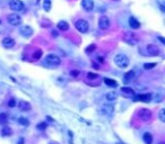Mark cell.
Masks as SVG:
<instances>
[{
  "instance_id": "6da1fadb",
  "label": "cell",
  "mask_w": 165,
  "mask_h": 144,
  "mask_svg": "<svg viewBox=\"0 0 165 144\" xmlns=\"http://www.w3.org/2000/svg\"><path fill=\"white\" fill-rule=\"evenodd\" d=\"M114 63L119 68H122V69L127 68L129 66V57L127 55H124V54H118L114 57Z\"/></svg>"
},
{
  "instance_id": "7a4b0ae2",
  "label": "cell",
  "mask_w": 165,
  "mask_h": 144,
  "mask_svg": "<svg viewBox=\"0 0 165 144\" xmlns=\"http://www.w3.org/2000/svg\"><path fill=\"white\" fill-rule=\"evenodd\" d=\"M138 117L142 122H148L151 118V112L147 108H141L138 112Z\"/></svg>"
},
{
  "instance_id": "3957f363",
  "label": "cell",
  "mask_w": 165,
  "mask_h": 144,
  "mask_svg": "<svg viewBox=\"0 0 165 144\" xmlns=\"http://www.w3.org/2000/svg\"><path fill=\"white\" fill-rule=\"evenodd\" d=\"M45 62H46L49 66H57L61 63V60H60V57H59L58 55H55V54H49V55L45 57Z\"/></svg>"
},
{
  "instance_id": "277c9868",
  "label": "cell",
  "mask_w": 165,
  "mask_h": 144,
  "mask_svg": "<svg viewBox=\"0 0 165 144\" xmlns=\"http://www.w3.org/2000/svg\"><path fill=\"white\" fill-rule=\"evenodd\" d=\"M75 26L77 28V30L80 32V33H87V32H88V28H89L88 23H87L85 19H78V20L76 22Z\"/></svg>"
},
{
  "instance_id": "5b68a950",
  "label": "cell",
  "mask_w": 165,
  "mask_h": 144,
  "mask_svg": "<svg viewBox=\"0 0 165 144\" xmlns=\"http://www.w3.org/2000/svg\"><path fill=\"white\" fill-rule=\"evenodd\" d=\"M9 7H10V9L14 10V11H22V10H24V8H25L24 2L20 1V0H12V1L9 2Z\"/></svg>"
},
{
  "instance_id": "8992f818",
  "label": "cell",
  "mask_w": 165,
  "mask_h": 144,
  "mask_svg": "<svg viewBox=\"0 0 165 144\" xmlns=\"http://www.w3.org/2000/svg\"><path fill=\"white\" fill-rule=\"evenodd\" d=\"M7 19H8V23L10 25H13V26H19L22 24V18L17 14H10V15H8Z\"/></svg>"
},
{
  "instance_id": "52a82bcc",
  "label": "cell",
  "mask_w": 165,
  "mask_h": 144,
  "mask_svg": "<svg viewBox=\"0 0 165 144\" xmlns=\"http://www.w3.org/2000/svg\"><path fill=\"white\" fill-rule=\"evenodd\" d=\"M98 27H100V29H102V30H106V29L110 27V19H109V17L102 16V17L100 18V20H98Z\"/></svg>"
},
{
  "instance_id": "ba28073f",
  "label": "cell",
  "mask_w": 165,
  "mask_h": 144,
  "mask_svg": "<svg viewBox=\"0 0 165 144\" xmlns=\"http://www.w3.org/2000/svg\"><path fill=\"white\" fill-rule=\"evenodd\" d=\"M146 50H147V53L151 55V56H157L158 54H160V47L157 46V45H155V44H148L147 46H146Z\"/></svg>"
},
{
  "instance_id": "9c48e42d",
  "label": "cell",
  "mask_w": 165,
  "mask_h": 144,
  "mask_svg": "<svg viewBox=\"0 0 165 144\" xmlns=\"http://www.w3.org/2000/svg\"><path fill=\"white\" fill-rule=\"evenodd\" d=\"M113 110H114L113 107L110 105H103L101 107V109H100L101 114L104 115V116H111L113 114Z\"/></svg>"
},
{
  "instance_id": "30bf717a",
  "label": "cell",
  "mask_w": 165,
  "mask_h": 144,
  "mask_svg": "<svg viewBox=\"0 0 165 144\" xmlns=\"http://www.w3.org/2000/svg\"><path fill=\"white\" fill-rule=\"evenodd\" d=\"M19 33H20V35L24 36V37H29V36H32V34H33V29H32V27H29V26H22L20 29H19Z\"/></svg>"
},
{
  "instance_id": "8fae6325",
  "label": "cell",
  "mask_w": 165,
  "mask_h": 144,
  "mask_svg": "<svg viewBox=\"0 0 165 144\" xmlns=\"http://www.w3.org/2000/svg\"><path fill=\"white\" fill-rule=\"evenodd\" d=\"M82 7L86 11H91L94 8V1L93 0H82Z\"/></svg>"
},
{
  "instance_id": "7c38bea8",
  "label": "cell",
  "mask_w": 165,
  "mask_h": 144,
  "mask_svg": "<svg viewBox=\"0 0 165 144\" xmlns=\"http://www.w3.org/2000/svg\"><path fill=\"white\" fill-rule=\"evenodd\" d=\"M135 100L137 101H142V103H149L151 100V93H144V95H138L135 97Z\"/></svg>"
},
{
  "instance_id": "4fadbf2b",
  "label": "cell",
  "mask_w": 165,
  "mask_h": 144,
  "mask_svg": "<svg viewBox=\"0 0 165 144\" xmlns=\"http://www.w3.org/2000/svg\"><path fill=\"white\" fill-rule=\"evenodd\" d=\"M18 109L20 112H28V110H31V104L25 100H20L18 103Z\"/></svg>"
},
{
  "instance_id": "5bb4252c",
  "label": "cell",
  "mask_w": 165,
  "mask_h": 144,
  "mask_svg": "<svg viewBox=\"0 0 165 144\" xmlns=\"http://www.w3.org/2000/svg\"><path fill=\"white\" fill-rule=\"evenodd\" d=\"M2 45H3L6 49H12V47H14L15 41L12 39V37H6V39H2Z\"/></svg>"
},
{
  "instance_id": "9a60e30c",
  "label": "cell",
  "mask_w": 165,
  "mask_h": 144,
  "mask_svg": "<svg viewBox=\"0 0 165 144\" xmlns=\"http://www.w3.org/2000/svg\"><path fill=\"white\" fill-rule=\"evenodd\" d=\"M129 26L131 27V28H134V29H137V28H139L140 24H139V22H138L136 18L130 17L129 18Z\"/></svg>"
},
{
  "instance_id": "2e32d148",
  "label": "cell",
  "mask_w": 165,
  "mask_h": 144,
  "mask_svg": "<svg viewBox=\"0 0 165 144\" xmlns=\"http://www.w3.org/2000/svg\"><path fill=\"white\" fill-rule=\"evenodd\" d=\"M125 41H127V42H129L130 44H135V43L138 41V39L135 34L129 33V34H127V36H125Z\"/></svg>"
},
{
  "instance_id": "e0dca14e",
  "label": "cell",
  "mask_w": 165,
  "mask_h": 144,
  "mask_svg": "<svg viewBox=\"0 0 165 144\" xmlns=\"http://www.w3.org/2000/svg\"><path fill=\"white\" fill-rule=\"evenodd\" d=\"M134 78H135V71H129V72H127V73L124 74L123 81L125 83H128V82H130Z\"/></svg>"
},
{
  "instance_id": "ac0fdd59",
  "label": "cell",
  "mask_w": 165,
  "mask_h": 144,
  "mask_svg": "<svg viewBox=\"0 0 165 144\" xmlns=\"http://www.w3.org/2000/svg\"><path fill=\"white\" fill-rule=\"evenodd\" d=\"M58 28H59L60 30H67L69 28V24L66 20H60V22L58 23Z\"/></svg>"
},
{
  "instance_id": "d6986e66",
  "label": "cell",
  "mask_w": 165,
  "mask_h": 144,
  "mask_svg": "<svg viewBox=\"0 0 165 144\" xmlns=\"http://www.w3.org/2000/svg\"><path fill=\"white\" fill-rule=\"evenodd\" d=\"M12 134H13V131H12V128L9 126L2 127V130H1V135L2 136H10Z\"/></svg>"
},
{
  "instance_id": "ffe728a7",
  "label": "cell",
  "mask_w": 165,
  "mask_h": 144,
  "mask_svg": "<svg viewBox=\"0 0 165 144\" xmlns=\"http://www.w3.org/2000/svg\"><path fill=\"white\" fill-rule=\"evenodd\" d=\"M142 139H144V142H145L146 144L153 143V136H151V133H145V134H144V136H142Z\"/></svg>"
},
{
  "instance_id": "44dd1931",
  "label": "cell",
  "mask_w": 165,
  "mask_h": 144,
  "mask_svg": "<svg viewBox=\"0 0 165 144\" xmlns=\"http://www.w3.org/2000/svg\"><path fill=\"white\" fill-rule=\"evenodd\" d=\"M121 92H122L123 95H127V96H134V95H135L134 90H132L131 88H128V87L121 88Z\"/></svg>"
},
{
  "instance_id": "7402d4cb",
  "label": "cell",
  "mask_w": 165,
  "mask_h": 144,
  "mask_svg": "<svg viewBox=\"0 0 165 144\" xmlns=\"http://www.w3.org/2000/svg\"><path fill=\"white\" fill-rule=\"evenodd\" d=\"M117 98H118V93L115 91H111L106 95V99H108L109 101H113V100H115Z\"/></svg>"
},
{
  "instance_id": "603a6c76",
  "label": "cell",
  "mask_w": 165,
  "mask_h": 144,
  "mask_svg": "<svg viewBox=\"0 0 165 144\" xmlns=\"http://www.w3.org/2000/svg\"><path fill=\"white\" fill-rule=\"evenodd\" d=\"M104 82H105L108 86H110V87H117V86H118L117 81H115V80H113V79L104 78Z\"/></svg>"
},
{
  "instance_id": "cb8c5ba5",
  "label": "cell",
  "mask_w": 165,
  "mask_h": 144,
  "mask_svg": "<svg viewBox=\"0 0 165 144\" xmlns=\"http://www.w3.org/2000/svg\"><path fill=\"white\" fill-rule=\"evenodd\" d=\"M8 114H6V113H1L0 114V124H7V122H8Z\"/></svg>"
},
{
  "instance_id": "d4e9b609",
  "label": "cell",
  "mask_w": 165,
  "mask_h": 144,
  "mask_svg": "<svg viewBox=\"0 0 165 144\" xmlns=\"http://www.w3.org/2000/svg\"><path fill=\"white\" fill-rule=\"evenodd\" d=\"M43 8L45 11H49L51 9V0H43Z\"/></svg>"
},
{
  "instance_id": "484cf974",
  "label": "cell",
  "mask_w": 165,
  "mask_h": 144,
  "mask_svg": "<svg viewBox=\"0 0 165 144\" xmlns=\"http://www.w3.org/2000/svg\"><path fill=\"white\" fill-rule=\"evenodd\" d=\"M18 123L20 124V125H24V126H27L28 124H29V122H28L27 118L25 117H20L19 119H18Z\"/></svg>"
},
{
  "instance_id": "4316f807",
  "label": "cell",
  "mask_w": 165,
  "mask_h": 144,
  "mask_svg": "<svg viewBox=\"0 0 165 144\" xmlns=\"http://www.w3.org/2000/svg\"><path fill=\"white\" fill-rule=\"evenodd\" d=\"M41 56H42L41 50H38V51H35V52L33 53V59H34V60H39Z\"/></svg>"
},
{
  "instance_id": "83f0119b",
  "label": "cell",
  "mask_w": 165,
  "mask_h": 144,
  "mask_svg": "<svg viewBox=\"0 0 165 144\" xmlns=\"http://www.w3.org/2000/svg\"><path fill=\"white\" fill-rule=\"evenodd\" d=\"M70 76L72 78H78L80 76V71L79 70H72V71H70Z\"/></svg>"
},
{
  "instance_id": "f1b7e54d",
  "label": "cell",
  "mask_w": 165,
  "mask_h": 144,
  "mask_svg": "<svg viewBox=\"0 0 165 144\" xmlns=\"http://www.w3.org/2000/svg\"><path fill=\"white\" fill-rule=\"evenodd\" d=\"M158 117H160V119H161V122H165V109L164 108H162V109L160 110Z\"/></svg>"
},
{
  "instance_id": "f546056e",
  "label": "cell",
  "mask_w": 165,
  "mask_h": 144,
  "mask_svg": "<svg viewBox=\"0 0 165 144\" xmlns=\"http://www.w3.org/2000/svg\"><path fill=\"white\" fill-rule=\"evenodd\" d=\"M46 123H40V124H38V130H40V131H44L45 128H46Z\"/></svg>"
},
{
  "instance_id": "4dcf8cb0",
  "label": "cell",
  "mask_w": 165,
  "mask_h": 144,
  "mask_svg": "<svg viewBox=\"0 0 165 144\" xmlns=\"http://www.w3.org/2000/svg\"><path fill=\"white\" fill-rule=\"evenodd\" d=\"M98 76H97L96 73H92V72H88L87 73V78L88 79H96Z\"/></svg>"
},
{
  "instance_id": "1f68e13d",
  "label": "cell",
  "mask_w": 165,
  "mask_h": 144,
  "mask_svg": "<svg viewBox=\"0 0 165 144\" xmlns=\"http://www.w3.org/2000/svg\"><path fill=\"white\" fill-rule=\"evenodd\" d=\"M155 66H156V63H146V64L144 66V68H145V69H151V68H154Z\"/></svg>"
},
{
  "instance_id": "d6a6232c",
  "label": "cell",
  "mask_w": 165,
  "mask_h": 144,
  "mask_svg": "<svg viewBox=\"0 0 165 144\" xmlns=\"http://www.w3.org/2000/svg\"><path fill=\"white\" fill-rule=\"evenodd\" d=\"M15 105H16V101H15V99H10V100H9V103H8V106L13 108V107H15Z\"/></svg>"
},
{
  "instance_id": "836d02e7",
  "label": "cell",
  "mask_w": 165,
  "mask_h": 144,
  "mask_svg": "<svg viewBox=\"0 0 165 144\" xmlns=\"http://www.w3.org/2000/svg\"><path fill=\"white\" fill-rule=\"evenodd\" d=\"M95 50V45H91V46H88V49H86V52L89 53L91 51H94Z\"/></svg>"
},
{
  "instance_id": "e575fe53",
  "label": "cell",
  "mask_w": 165,
  "mask_h": 144,
  "mask_svg": "<svg viewBox=\"0 0 165 144\" xmlns=\"http://www.w3.org/2000/svg\"><path fill=\"white\" fill-rule=\"evenodd\" d=\"M18 144H24V139H19L18 140Z\"/></svg>"
},
{
  "instance_id": "d590c367",
  "label": "cell",
  "mask_w": 165,
  "mask_h": 144,
  "mask_svg": "<svg viewBox=\"0 0 165 144\" xmlns=\"http://www.w3.org/2000/svg\"><path fill=\"white\" fill-rule=\"evenodd\" d=\"M160 41H161L162 43H164V39H163V37H160Z\"/></svg>"
},
{
  "instance_id": "8d00e7d4",
  "label": "cell",
  "mask_w": 165,
  "mask_h": 144,
  "mask_svg": "<svg viewBox=\"0 0 165 144\" xmlns=\"http://www.w3.org/2000/svg\"><path fill=\"white\" fill-rule=\"evenodd\" d=\"M50 144H58V143H55V142H51Z\"/></svg>"
}]
</instances>
